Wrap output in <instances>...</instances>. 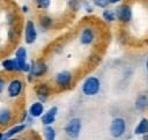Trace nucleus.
Returning a JSON list of instances; mask_svg holds the SVG:
<instances>
[{"label": "nucleus", "instance_id": "f257e3e1", "mask_svg": "<svg viewBox=\"0 0 148 140\" xmlns=\"http://www.w3.org/2000/svg\"><path fill=\"white\" fill-rule=\"evenodd\" d=\"M101 88H102L101 80L95 75L87 76L81 83V93L87 97L96 96L101 91Z\"/></svg>", "mask_w": 148, "mask_h": 140}, {"label": "nucleus", "instance_id": "f03ea898", "mask_svg": "<svg viewBox=\"0 0 148 140\" xmlns=\"http://www.w3.org/2000/svg\"><path fill=\"white\" fill-rule=\"evenodd\" d=\"M24 87L25 83L21 78H12L8 82H7V87H6V94L7 97L10 100H17L22 96L23 91H24Z\"/></svg>", "mask_w": 148, "mask_h": 140}, {"label": "nucleus", "instance_id": "7ed1b4c3", "mask_svg": "<svg viewBox=\"0 0 148 140\" xmlns=\"http://www.w3.org/2000/svg\"><path fill=\"white\" fill-rule=\"evenodd\" d=\"M54 84L58 89L60 90H67L72 87L73 81H74V76L72 74L71 71L68 69H61L58 73H56L54 75Z\"/></svg>", "mask_w": 148, "mask_h": 140}, {"label": "nucleus", "instance_id": "20e7f679", "mask_svg": "<svg viewBox=\"0 0 148 140\" xmlns=\"http://www.w3.org/2000/svg\"><path fill=\"white\" fill-rule=\"evenodd\" d=\"M97 39V31L92 25L83 27L79 32V42L81 45L89 46L92 45Z\"/></svg>", "mask_w": 148, "mask_h": 140}, {"label": "nucleus", "instance_id": "39448f33", "mask_svg": "<svg viewBox=\"0 0 148 140\" xmlns=\"http://www.w3.org/2000/svg\"><path fill=\"white\" fill-rule=\"evenodd\" d=\"M126 120L123 118V117H116L111 120V124H110V127H109V131H110V134L112 138L114 139H119L121 137L125 135L126 133Z\"/></svg>", "mask_w": 148, "mask_h": 140}, {"label": "nucleus", "instance_id": "423d86ee", "mask_svg": "<svg viewBox=\"0 0 148 140\" xmlns=\"http://www.w3.org/2000/svg\"><path fill=\"white\" fill-rule=\"evenodd\" d=\"M38 37V31L36 23L32 20H27L23 27V40L25 44L31 45L37 40Z\"/></svg>", "mask_w": 148, "mask_h": 140}, {"label": "nucleus", "instance_id": "0eeeda50", "mask_svg": "<svg viewBox=\"0 0 148 140\" xmlns=\"http://www.w3.org/2000/svg\"><path fill=\"white\" fill-rule=\"evenodd\" d=\"M81 130H82V120L79 117L71 118L65 126V133L71 139H77L81 134Z\"/></svg>", "mask_w": 148, "mask_h": 140}, {"label": "nucleus", "instance_id": "6e6552de", "mask_svg": "<svg viewBox=\"0 0 148 140\" xmlns=\"http://www.w3.org/2000/svg\"><path fill=\"white\" fill-rule=\"evenodd\" d=\"M117 21H119L121 24H128L133 19V10L132 7L128 3H120L114 9Z\"/></svg>", "mask_w": 148, "mask_h": 140}, {"label": "nucleus", "instance_id": "1a4fd4ad", "mask_svg": "<svg viewBox=\"0 0 148 140\" xmlns=\"http://www.w3.org/2000/svg\"><path fill=\"white\" fill-rule=\"evenodd\" d=\"M49 72V66L45 61L43 60H34L31 61V69L28 74L32 75V78L36 79H40L43 78L46 73Z\"/></svg>", "mask_w": 148, "mask_h": 140}, {"label": "nucleus", "instance_id": "9d476101", "mask_svg": "<svg viewBox=\"0 0 148 140\" xmlns=\"http://www.w3.org/2000/svg\"><path fill=\"white\" fill-rule=\"evenodd\" d=\"M51 93H52V89H51L50 84L46 82H38L35 86V95H36L37 100L43 103H45L50 98Z\"/></svg>", "mask_w": 148, "mask_h": 140}, {"label": "nucleus", "instance_id": "9b49d317", "mask_svg": "<svg viewBox=\"0 0 148 140\" xmlns=\"http://www.w3.org/2000/svg\"><path fill=\"white\" fill-rule=\"evenodd\" d=\"M15 113L12 108L2 106L0 108V128H6L14 120Z\"/></svg>", "mask_w": 148, "mask_h": 140}, {"label": "nucleus", "instance_id": "f8f14e48", "mask_svg": "<svg viewBox=\"0 0 148 140\" xmlns=\"http://www.w3.org/2000/svg\"><path fill=\"white\" fill-rule=\"evenodd\" d=\"M14 58L18 66V73H22L23 67L28 62V51L24 46H17L14 51Z\"/></svg>", "mask_w": 148, "mask_h": 140}, {"label": "nucleus", "instance_id": "ddd939ff", "mask_svg": "<svg viewBox=\"0 0 148 140\" xmlns=\"http://www.w3.org/2000/svg\"><path fill=\"white\" fill-rule=\"evenodd\" d=\"M27 111H28V113L31 117H34L35 119H37V118H40L43 116V113L45 112V105H44L43 102H40V101L37 100V101L32 102L29 105V108H28Z\"/></svg>", "mask_w": 148, "mask_h": 140}, {"label": "nucleus", "instance_id": "4468645a", "mask_svg": "<svg viewBox=\"0 0 148 140\" xmlns=\"http://www.w3.org/2000/svg\"><path fill=\"white\" fill-rule=\"evenodd\" d=\"M57 115H58V106H56V105L51 106V108L47 109V110L43 113V116L40 117L42 124H43L44 126L52 125V124L56 121V119H57Z\"/></svg>", "mask_w": 148, "mask_h": 140}, {"label": "nucleus", "instance_id": "2eb2a0df", "mask_svg": "<svg viewBox=\"0 0 148 140\" xmlns=\"http://www.w3.org/2000/svg\"><path fill=\"white\" fill-rule=\"evenodd\" d=\"M0 66L6 73H18V66H17V62L14 57L2 59Z\"/></svg>", "mask_w": 148, "mask_h": 140}, {"label": "nucleus", "instance_id": "dca6fc26", "mask_svg": "<svg viewBox=\"0 0 148 140\" xmlns=\"http://www.w3.org/2000/svg\"><path fill=\"white\" fill-rule=\"evenodd\" d=\"M27 128V125L23 124V123H17L15 125H12L9 128H7L5 131V137L6 138H15L17 137L18 134L23 133Z\"/></svg>", "mask_w": 148, "mask_h": 140}, {"label": "nucleus", "instance_id": "f3484780", "mask_svg": "<svg viewBox=\"0 0 148 140\" xmlns=\"http://www.w3.org/2000/svg\"><path fill=\"white\" fill-rule=\"evenodd\" d=\"M134 134L141 135V137L148 134V118L142 117V118L138 121V124H136V126H135V128H134Z\"/></svg>", "mask_w": 148, "mask_h": 140}, {"label": "nucleus", "instance_id": "a211bd4d", "mask_svg": "<svg viewBox=\"0 0 148 140\" xmlns=\"http://www.w3.org/2000/svg\"><path fill=\"white\" fill-rule=\"evenodd\" d=\"M38 24L43 30H50L54 25V20L47 14H42L38 17Z\"/></svg>", "mask_w": 148, "mask_h": 140}, {"label": "nucleus", "instance_id": "6ab92c4d", "mask_svg": "<svg viewBox=\"0 0 148 140\" xmlns=\"http://www.w3.org/2000/svg\"><path fill=\"white\" fill-rule=\"evenodd\" d=\"M148 108V96L139 95L135 100V109L138 111H145Z\"/></svg>", "mask_w": 148, "mask_h": 140}, {"label": "nucleus", "instance_id": "aec40b11", "mask_svg": "<svg viewBox=\"0 0 148 140\" xmlns=\"http://www.w3.org/2000/svg\"><path fill=\"white\" fill-rule=\"evenodd\" d=\"M102 19L108 22V23H112L117 20V16H116V12L114 9H110V8H104L103 12H102Z\"/></svg>", "mask_w": 148, "mask_h": 140}, {"label": "nucleus", "instance_id": "412c9836", "mask_svg": "<svg viewBox=\"0 0 148 140\" xmlns=\"http://www.w3.org/2000/svg\"><path fill=\"white\" fill-rule=\"evenodd\" d=\"M43 137H44V140H56V139H57V132H56V128H54L52 125L44 126V130H43Z\"/></svg>", "mask_w": 148, "mask_h": 140}, {"label": "nucleus", "instance_id": "4be33fe9", "mask_svg": "<svg viewBox=\"0 0 148 140\" xmlns=\"http://www.w3.org/2000/svg\"><path fill=\"white\" fill-rule=\"evenodd\" d=\"M35 1V5L38 9L40 10H46L50 8L51 3H52V0H34Z\"/></svg>", "mask_w": 148, "mask_h": 140}, {"label": "nucleus", "instance_id": "5701e85b", "mask_svg": "<svg viewBox=\"0 0 148 140\" xmlns=\"http://www.w3.org/2000/svg\"><path fill=\"white\" fill-rule=\"evenodd\" d=\"M92 5L98 7V8H108V6L110 5L109 0H92Z\"/></svg>", "mask_w": 148, "mask_h": 140}, {"label": "nucleus", "instance_id": "b1692460", "mask_svg": "<svg viewBox=\"0 0 148 140\" xmlns=\"http://www.w3.org/2000/svg\"><path fill=\"white\" fill-rule=\"evenodd\" d=\"M6 87H7V81H6V79L0 75V95L6 90Z\"/></svg>", "mask_w": 148, "mask_h": 140}, {"label": "nucleus", "instance_id": "393cba45", "mask_svg": "<svg viewBox=\"0 0 148 140\" xmlns=\"http://www.w3.org/2000/svg\"><path fill=\"white\" fill-rule=\"evenodd\" d=\"M84 9L87 10V13H92L94 12V7L91 6V5H89V3H84Z\"/></svg>", "mask_w": 148, "mask_h": 140}, {"label": "nucleus", "instance_id": "a878e982", "mask_svg": "<svg viewBox=\"0 0 148 140\" xmlns=\"http://www.w3.org/2000/svg\"><path fill=\"white\" fill-rule=\"evenodd\" d=\"M21 12H22L23 14H27V13L29 12V7H28L27 5H23V6L21 7Z\"/></svg>", "mask_w": 148, "mask_h": 140}, {"label": "nucleus", "instance_id": "bb28decb", "mask_svg": "<svg viewBox=\"0 0 148 140\" xmlns=\"http://www.w3.org/2000/svg\"><path fill=\"white\" fill-rule=\"evenodd\" d=\"M123 0H109L110 5H117V3H120Z\"/></svg>", "mask_w": 148, "mask_h": 140}, {"label": "nucleus", "instance_id": "cd10ccee", "mask_svg": "<svg viewBox=\"0 0 148 140\" xmlns=\"http://www.w3.org/2000/svg\"><path fill=\"white\" fill-rule=\"evenodd\" d=\"M6 137H5V132H2L1 130H0V140H2V139H5Z\"/></svg>", "mask_w": 148, "mask_h": 140}, {"label": "nucleus", "instance_id": "c85d7f7f", "mask_svg": "<svg viewBox=\"0 0 148 140\" xmlns=\"http://www.w3.org/2000/svg\"><path fill=\"white\" fill-rule=\"evenodd\" d=\"M22 140H35V139H34L32 137H24Z\"/></svg>", "mask_w": 148, "mask_h": 140}, {"label": "nucleus", "instance_id": "c756f323", "mask_svg": "<svg viewBox=\"0 0 148 140\" xmlns=\"http://www.w3.org/2000/svg\"><path fill=\"white\" fill-rule=\"evenodd\" d=\"M145 67H146V71H147V73H148V58L146 59V62H145Z\"/></svg>", "mask_w": 148, "mask_h": 140}, {"label": "nucleus", "instance_id": "7c9ffc66", "mask_svg": "<svg viewBox=\"0 0 148 140\" xmlns=\"http://www.w3.org/2000/svg\"><path fill=\"white\" fill-rule=\"evenodd\" d=\"M7 140H20V139L15 137V138H7Z\"/></svg>", "mask_w": 148, "mask_h": 140}, {"label": "nucleus", "instance_id": "2f4dec72", "mask_svg": "<svg viewBox=\"0 0 148 140\" xmlns=\"http://www.w3.org/2000/svg\"><path fill=\"white\" fill-rule=\"evenodd\" d=\"M143 140H148V134H146V135H143Z\"/></svg>", "mask_w": 148, "mask_h": 140}, {"label": "nucleus", "instance_id": "473e14b6", "mask_svg": "<svg viewBox=\"0 0 148 140\" xmlns=\"http://www.w3.org/2000/svg\"><path fill=\"white\" fill-rule=\"evenodd\" d=\"M2 140H7V138H5V139H2Z\"/></svg>", "mask_w": 148, "mask_h": 140}, {"label": "nucleus", "instance_id": "72a5a7b5", "mask_svg": "<svg viewBox=\"0 0 148 140\" xmlns=\"http://www.w3.org/2000/svg\"><path fill=\"white\" fill-rule=\"evenodd\" d=\"M0 69H1V66H0Z\"/></svg>", "mask_w": 148, "mask_h": 140}]
</instances>
